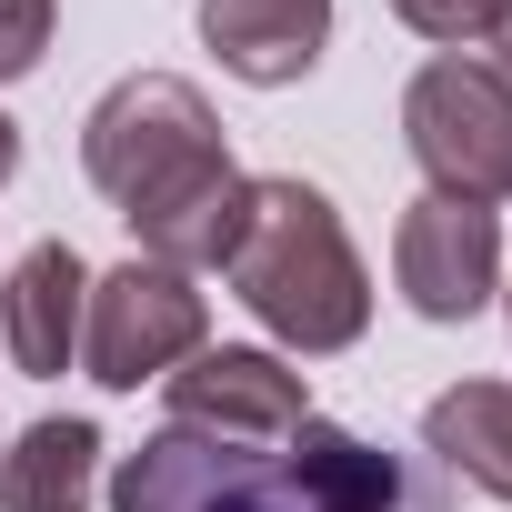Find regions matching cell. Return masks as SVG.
Here are the masks:
<instances>
[{"label":"cell","instance_id":"cell-1","mask_svg":"<svg viewBox=\"0 0 512 512\" xmlns=\"http://www.w3.org/2000/svg\"><path fill=\"white\" fill-rule=\"evenodd\" d=\"M231 292L282 352H352L372 322V272L312 181H251V231L231 251Z\"/></svg>","mask_w":512,"mask_h":512},{"label":"cell","instance_id":"cell-2","mask_svg":"<svg viewBox=\"0 0 512 512\" xmlns=\"http://www.w3.org/2000/svg\"><path fill=\"white\" fill-rule=\"evenodd\" d=\"M81 171H91L101 201H121L131 231H151L161 211L211 201V191L241 181V161L221 151L211 101H201L191 81H171V71H131V81H111V91L91 101V121H81Z\"/></svg>","mask_w":512,"mask_h":512},{"label":"cell","instance_id":"cell-3","mask_svg":"<svg viewBox=\"0 0 512 512\" xmlns=\"http://www.w3.org/2000/svg\"><path fill=\"white\" fill-rule=\"evenodd\" d=\"M402 141H412V161L432 171L442 201L492 211L512 191V81L492 61H462V51L422 61L412 91H402Z\"/></svg>","mask_w":512,"mask_h":512},{"label":"cell","instance_id":"cell-4","mask_svg":"<svg viewBox=\"0 0 512 512\" xmlns=\"http://www.w3.org/2000/svg\"><path fill=\"white\" fill-rule=\"evenodd\" d=\"M201 332H211V312H201L191 272H161V262L131 251V262L101 272L91 302H81V372H91L101 392H141V382H161L171 362H191Z\"/></svg>","mask_w":512,"mask_h":512},{"label":"cell","instance_id":"cell-5","mask_svg":"<svg viewBox=\"0 0 512 512\" xmlns=\"http://www.w3.org/2000/svg\"><path fill=\"white\" fill-rule=\"evenodd\" d=\"M111 512H312L282 452L211 442V432H151L111 472Z\"/></svg>","mask_w":512,"mask_h":512},{"label":"cell","instance_id":"cell-6","mask_svg":"<svg viewBox=\"0 0 512 512\" xmlns=\"http://www.w3.org/2000/svg\"><path fill=\"white\" fill-rule=\"evenodd\" d=\"M171 382V432H211V442H292L312 422V392L282 352H251V342H201Z\"/></svg>","mask_w":512,"mask_h":512},{"label":"cell","instance_id":"cell-7","mask_svg":"<svg viewBox=\"0 0 512 512\" xmlns=\"http://www.w3.org/2000/svg\"><path fill=\"white\" fill-rule=\"evenodd\" d=\"M492 272H502V221L482 201H442L422 191L392 231V282L422 322H472L492 302Z\"/></svg>","mask_w":512,"mask_h":512},{"label":"cell","instance_id":"cell-8","mask_svg":"<svg viewBox=\"0 0 512 512\" xmlns=\"http://www.w3.org/2000/svg\"><path fill=\"white\" fill-rule=\"evenodd\" d=\"M81 302H91V272L71 241H31L21 272L0 282V342L31 382H61L81 362Z\"/></svg>","mask_w":512,"mask_h":512},{"label":"cell","instance_id":"cell-9","mask_svg":"<svg viewBox=\"0 0 512 512\" xmlns=\"http://www.w3.org/2000/svg\"><path fill=\"white\" fill-rule=\"evenodd\" d=\"M282 462H292V482H302L312 512H442L432 482H412L392 452H372L362 432H342V422H322V412L282 442Z\"/></svg>","mask_w":512,"mask_h":512},{"label":"cell","instance_id":"cell-10","mask_svg":"<svg viewBox=\"0 0 512 512\" xmlns=\"http://www.w3.org/2000/svg\"><path fill=\"white\" fill-rule=\"evenodd\" d=\"M201 41L221 51L231 81H302L332 41V0H201Z\"/></svg>","mask_w":512,"mask_h":512},{"label":"cell","instance_id":"cell-11","mask_svg":"<svg viewBox=\"0 0 512 512\" xmlns=\"http://www.w3.org/2000/svg\"><path fill=\"white\" fill-rule=\"evenodd\" d=\"M422 452L442 472H462L472 492L512 502V382H452L422 412Z\"/></svg>","mask_w":512,"mask_h":512},{"label":"cell","instance_id":"cell-12","mask_svg":"<svg viewBox=\"0 0 512 512\" xmlns=\"http://www.w3.org/2000/svg\"><path fill=\"white\" fill-rule=\"evenodd\" d=\"M91 482H101V432L71 412L31 422L0 452V512H91Z\"/></svg>","mask_w":512,"mask_h":512},{"label":"cell","instance_id":"cell-13","mask_svg":"<svg viewBox=\"0 0 512 512\" xmlns=\"http://www.w3.org/2000/svg\"><path fill=\"white\" fill-rule=\"evenodd\" d=\"M41 51H51V0H0V81L41 71Z\"/></svg>","mask_w":512,"mask_h":512},{"label":"cell","instance_id":"cell-14","mask_svg":"<svg viewBox=\"0 0 512 512\" xmlns=\"http://www.w3.org/2000/svg\"><path fill=\"white\" fill-rule=\"evenodd\" d=\"M392 11H402L422 41H452V51H462V41H482V31H492L502 0H392Z\"/></svg>","mask_w":512,"mask_h":512},{"label":"cell","instance_id":"cell-15","mask_svg":"<svg viewBox=\"0 0 512 512\" xmlns=\"http://www.w3.org/2000/svg\"><path fill=\"white\" fill-rule=\"evenodd\" d=\"M482 41H492V71L512 81V0H502V11H492V31H482Z\"/></svg>","mask_w":512,"mask_h":512},{"label":"cell","instance_id":"cell-16","mask_svg":"<svg viewBox=\"0 0 512 512\" xmlns=\"http://www.w3.org/2000/svg\"><path fill=\"white\" fill-rule=\"evenodd\" d=\"M11 171H21V131H11V121H0V181H11Z\"/></svg>","mask_w":512,"mask_h":512}]
</instances>
